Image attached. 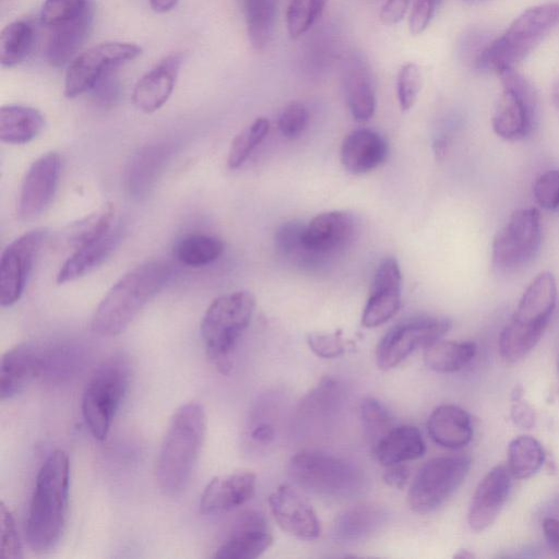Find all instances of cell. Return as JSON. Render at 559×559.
<instances>
[{
	"mask_svg": "<svg viewBox=\"0 0 559 559\" xmlns=\"http://www.w3.org/2000/svg\"><path fill=\"white\" fill-rule=\"evenodd\" d=\"M68 455L55 450L40 466L28 509L25 534L34 551L53 548L64 530L69 502Z\"/></svg>",
	"mask_w": 559,
	"mask_h": 559,
	"instance_id": "cell-1",
	"label": "cell"
},
{
	"mask_svg": "<svg viewBox=\"0 0 559 559\" xmlns=\"http://www.w3.org/2000/svg\"><path fill=\"white\" fill-rule=\"evenodd\" d=\"M205 409L198 402L182 404L168 424L158 453L156 478L167 496H178L188 486L206 433Z\"/></svg>",
	"mask_w": 559,
	"mask_h": 559,
	"instance_id": "cell-2",
	"label": "cell"
},
{
	"mask_svg": "<svg viewBox=\"0 0 559 559\" xmlns=\"http://www.w3.org/2000/svg\"><path fill=\"white\" fill-rule=\"evenodd\" d=\"M171 276L173 269L162 261H147L127 272L97 306L92 330L103 336L122 333Z\"/></svg>",
	"mask_w": 559,
	"mask_h": 559,
	"instance_id": "cell-3",
	"label": "cell"
},
{
	"mask_svg": "<svg viewBox=\"0 0 559 559\" xmlns=\"http://www.w3.org/2000/svg\"><path fill=\"white\" fill-rule=\"evenodd\" d=\"M557 284L552 273H538L524 290L499 336V352L507 362L523 359L539 342L555 311Z\"/></svg>",
	"mask_w": 559,
	"mask_h": 559,
	"instance_id": "cell-4",
	"label": "cell"
},
{
	"mask_svg": "<svg viewBox=\"0 0 559 559\" xmlns=\"http://www.w3.org/2000/svg\"><path fill=\"white\" fill-rule=\"evenodd\" d=\"M254 308V296L239 290L214 299L202 317L200 332L207 358L223 374L233 368L234 350L250 324Z\"/></svg>",
	"mask_w": 559,
	"mask_h": 559,
	"instance_id": "cell-5",
	"label": "cell"
},
{
	"mask_svg": "<svg viewBox=\"0 0 559 559\" xmlns=\"http://www.w3.org/2000/svg\"><path fill=\"white\" fill-rule=\"evenodd\" d=\"M558 24V2L526 9L501 36L487 44L474 67L478 70H491L497 73L514 68Z\"/></svg>",
	"mask_w": 559,
	"mask_h": 559,
	"instance_id": "cell-6",
	"label": "cell"
},
{
	"mask_svg": "<svg viewBox=\"0 0 559 559\" xmlns=\"http://www.w3.org/2000/svg\"><path fill=\"white\" fill-rule=\"evenodd\" d=\"M130 381V365L123 355H115L99 365L82 395L84 421L97 440L108 436Z\"/></svg>",
	"mask_w": 559,
	"mask_h": 559,
	"instance_id": "cell-7",
	"label": "cell"
},
{
	"mask_svg": "<svg viewBox=\"0 0 559 559\" xmlns=\"http://www.w3.org/2000/svg\"><path fill=\"white\" fill-rule=\"evenodd\" d=\"M288 474L299 487L325 497L355 495L364 484L362 472L356 465L316 451H301L293 455Z\"/></svg>",
	"mask_w": 559,
	"mask_h": 559,
	"instance_id": "cell-8",
	"label": "cell"
},
{
	"mask_svg": "<svg viewBox=\"0 0 559 559\" xmlns=\"http://www.w3.org/2000/svg\"><path fill=\"white\" fill-rule=\"evenodd\" d=\"M540 243L542 224L538 210H515L492 240L493 269L502 274L523 270L537 257Z\"/></svg>",
	"mask_w": 559,
	"mask_h": 559,
	"instance_id": "cell-9",
	"label": "cell"
},
{
	"mask_svg": "<svg viewBox=\"0 0 559 559\" xmlns=\"http://www.w3.org/2000/svg\"><path fill=\"white\" fill-rule=\"evenodd\" d=\"M498 75L502 91L492 114V129L507 141L523 140L531 135L536 126V92L514 68L501 70Z\"/></svg>",
	"mask_w": 559,
	"mask_h": 559,
	"instance_id": "cell-10",
	"label": "cell"
},
{
	"mask_svg": "<svg viewBox=\"0 0 559 559\" xmlns=\"http://www.w3.org/2000/svg\"><path fill=\"white\" fill-rule=\"evenodd\" d=\"M471 459L448 455L429 460L412 481L407 502L417 513L426 514L444 503L461 486L468 474Z\"/></svg>",
	"mask_w": 559,
	"mask_h": 559,
	"instance_id": "cell-11",
	"label": "cell"
},
{
	"mask_svg": "<svg viewBox=\"0 0 559 559\" xmlns=\"http://www.w3.org/2000/svg\"><path fill=\"white\" fill-rule=\"evenodd\" d=\"M450 329L449 319L436 316H419L397 323L378 343V367L383 370L396 367L416 349L441 340Z\"/></svg>",
	"mask_w": 559,
	"mask_h": 559,
	"instance_id": "cell-12",
	"label": "cell"
},
{
	"mask_svg": "<svg viewBox=\"0 0 559 559\" xmlns=\"http://www.w3.org/2000/svg\"><path fill=\"white\" fill-rule=\"evenodd\" d=\"M142 48L133 43L106 41L78 55L68 66L64 78V95L74 98L91 91L106 73L120 64L134 60Z\"/></svg>",
	"mask_w": 559,
	"mask_h": 559,
	"instance_id": "cell-13",
	"label": "cell"
},
{
	"mask_svg": "<svg viewBox=\"0 0 559 559\" xmlns=\"http://www.w3.org/2000/svg\"><path fill=\"white\" fill-rule=\"evenodd\" d=\"M47 237V230H29L2 251L0 259V304L10 307L20 300L36 257Z\"/></svg>",
	"mask_w": 559,
	"mask_h": 559,
	"instance_id": "cell-14",
	"label": "cell"
},
{
	"mask_svg": "<svg viewBox=\"0 0 559 559\" xmlns=\"http://www.w3.org/2000/svg\"><path fill=\"white\" fill-rule=\"evenodd\" d=\"M61 158L55 152L39 156L27 169L23 179L17 214L23 221L39 216L50 205L59 181Z\"/></svg>",
	"mask_w": 559,
	"mask_h": 559,
	"instance_id": "cell-15",
	"label": "cell"
},
{
	"mask_svg": "<svg viewBox=\"0 0 559 559\" xmlns=\"http://www.w3.org/2000/svg\"><path fill=\"white\" fill-rule=\"evenodd\" d=\"M356 230L354 216L345 211H329L316 215L301 233L302 253L319 257L345 248Z\"/></svg>",
	"mask_w": 559,
	"mask_h": 559,
	"instance_id": "cell-16",
	"label": "cell"
},
{
	"mask_svg": "<svg viewBox=\"0 0 559 559\" xmlns=\"http://www.w3.org/2000/svg\"><path fill=\"white\" fill-rule=\"evenodd\" d=\"M273 543L266 521L260 512L248 510L234 522L215 549L216 559H254L265 552Z\"/></svg>",
	"mask_w": 559,
	"mask_h": 559,
	"instance_id": "cell-17",
	"label": "cell"
},
{
	"mask_svg": "<svg viewBox=\"0 0 559 559\" xmlns=\"http://www.w3.org/2000/svg\"><path fill=\"white\" fill-rule=\"evenodd\" d=\"M402 273L394 258H385L379 264L365 306L361 324L376 328L389 321L401 305Z\"/></svg>",
	"mask_w": 559,
	"mask_h": 559,
	"instance_id": "cell-18",
	"label": "cell"
},
{
	"mask_svg": "<svg viewBox=\"0 0 559 559\" xmlns=\"http://www.w3.org/2000/svg\"><path fill=\"white\" fill-rule=\"evenodd\" d=\"M44 344L27 342L15 345L1 357L0 399H12L33 380L41 378Z\"/></svg>",
	"mask_w": 559,
	"mask_h": 559,
	"instance_id": "cell-19",
	"label": "cell"
},
{
	"mask_svg": "<svg viewBox=\"0 0 559 559\" xmlns=\"http://www.w3.org/2000/svg\"><path fill=\"white\" fill-rule=\"evenodd\" d=\"M511 489V473L504 465L492 467L472 497L467 523L474 532L489 527L503 508Z\"/></svg>",
	"mask_w": 559,
	"mask_h": 559,
	"instance_id": "cell-20",
	"label": "cell"
},
{
	"mask_svg": "<svg viewBox=\"0 0 559 559\" xmlns=\"http://www.w3.org/2000/svg\"><path fill=\"white\" fill-rule=\"evenodd\" d=\"M269 506L276 523L288 534L304 539L320 535L317 513L290 486L277 487L269 497Z\"/></svg>",
	"mask_w": 559,
	"mask_h": 559,
	"instance_id": "cell-21",
	"label": "cell"
},
{
	"mask_svg": "<svg viewBox=\"0 0 559 559\" xmlns=\"http://www.w3.org/2000/svg\"><path fill=\"white\" fill-rule=\"evenodd\" d=\"M342 85L353 118L358 122L368 121L376 110V84L370 64L362 53L353 52L344 59Z\"/></svg>",
	"mask_w": 559,
	"mask_h": 559,
	"instance_id": "cell-22",
	"label": "cell"
},
{
	"mask_svg": "<svg viewBox=\"0 0 559 559\" xmlns=\"http://www.w3.org/2000/svg\"><path fill=\"white\" fill-rule=\"evenodd\" d=\"M183 60V53L171 52L141 76L132 93V102L139 110L151 114L166 104L175 88Z\"/></svg>",
	"mask_w": 559,
	"mask_h": 559,
	"instance_id": "cell-23",
	"label": "cell"
},
{
	"mask_svg": "<svg viewBox=\"0 0 559 559\" xmlns=\"http://www.w3.org/2000/svg\"><path fill=\"white\" fill-rule=\"evenodd\" d=\"M257 477L252 472L239 471L214 477L200 498V512L221 514L246 503L253 496Z\"/></svg>",
	"mask_w": 559,
	"mask_h": 559,
	"instance_id": "cell-24",
	"label": "cell"
},
{
	"mask_svg": "<svg viewBox=\"0 0 559 559\" xmlns=\"http://www.w3.org/2000/svg\"><path fill=\"white\" fill-rule=\"evenodd\" d=\"M388 144L376 131L357 129L348 133L341 147V162L352 174H365L388 157Z\"/></svg>",
	"mask_w": 559,
	"mask_h": 559,
	"instance_id": "cell-25",
	"label": "cell"
},
{
	"mask_svg": "<svg viewBox=\"0 0 559 559\" xmlns=\"http://www.w3.org/2000/svg\"><path fill=\"white\" fill-rule=\"evenodd\" d=\"M427 429L437 444L451 450L467 445L473 438L468 413L453 404L436 407L428 418Z\"/></svg>",
	"mask_w": 559,
	"mask_h": 559,
	"instance_id": "cell-26",
	"label": "cell"
},
{
	"mask_svg": "<svg viewBox=\"0 0 559 559\" xmlns=\"http://www.w3.org/2000/svg\"><path fill=\"white\" fill-rule=\"evenodd\" d=\"M93 5L82 15L63 25L50 28L46 59L51 67L69 66L88 36L93 22Z\"/></svg>",
	"mask_w": 559,
	"mask_h": 559,
	"instance_id": "cell-27",
	"label": "cell"
},
{
	"mask_svg": "<svg viewBox=\"0 0 559 559\" xmlns=\"http://www.w3.org/2000/svg\"><path fill=\"white\" fill-rule=\"evenodd\" d=\"M121 229L115 226L105 236L74 249L59 269L58 284L73 282L99 266L115 250L121 239Z\"/></svg>",
	"mask_w": 559,
	"mask_h": 559,
	"instance_id": "cell-28",
	"label": "cell"
},
{
	"mask_svg": "<svg viewBox=\"0 0 559 559\" xmlns=\"http://www.w3.org/2000/svg\"><path fill=\"white\" fill-rule=\"evenodd\" d=\"M425 451L420 430L409 425L394 426L373 447L377 460L384 466L417 460Z\"/></svg>",
	"mask_w": 559,
	"mask_h": 559,
	"instance_id": "cell-29",
	"label": "cell"
},
{
	"mask_svg": "<svg viewBox=\"0 0 559 559\" xmlns=\"http://www.w3.org/2000/svg\"><path fill=\"white\" fill-rule=\"evenodd\" d=\"M385 519L386 513L379 506L364 503L350 507L336 518L334 538L342 543L361 542L376 533Z\"/></svg>",
	"mask_w": 559,
	"mask_h": 559,
	"instance_id": "cell-30",
	"label": "cell"
},
{
	"mask_svg": "<svg viewBox=\"0 0 559 559\" xmlns=\"http://www.w3.org/2000/svg\"><path fill=\"white\" fill-rule=\"evenodd\" d=\"M45 128L43 114L28 106L5 105L0 109V140L8 144L33 141Z\"/></svg>",
	"mask_w": 559,
	"mask_h": 559,
	"instance_id": "cell-31",
	"label": "cell"
},
{
	"mask_svg": "<svg viewBox=\"0 0 559 559\" xmlns=\"http://www.w3.org/2000/svg\"><path fill=\"white\" fill-rule=\"evenodd\" d=\"M241 7L250 45L265 49L274 33L277 0H241Z\"/></svg>",
	"mask_w": 559,
	"mask_h": 559,
	"instance_id": "cell-32",
	"label": "cell"
},
{
	"mask_svg": "<svg viewBox=\"0 0 559 559\" xmlns=\"http://www.w3.org/2000/svg\"><path fill=\"white\" fill-rule=\"evenodd\" d=\"M476 350L473 342L439 340L425 348L424 361L433 371L455 372L474 358Z\"/></svg>",
	"mask_w": 559,
	"mask_h": 559,
	"instance_id": "cell-33",
	"label": "cell"
},
{
	"mask_svg": "<svg viewBox=\"0 0 559 559\" xmlns=\"http://www.w3.org/2000/svg\"><path fill=\"white\" fill-rule=\"evenodd\" d=\"M35 35L33 25L25 20L8 24L0 34L1 67L12 68L21 63L32 51Z\"/></svg>",
	"mask_w": 559,
	"mask_h": 559,
	"instance_id": "cell-34",
	"label": "cell"
},
{
	"mask_svg": "<svg viewBox=\"0 0 559 559\" xmlns=\"http://www.w3.org/2000/svg\"><path fill=\"white\" fill-rule=\"evenodd\" d=\"M84 360L82 348L70 343L44 344V370L41 378L62 381L75 374Z\"/></svg>",
	"mask_w": 559,
	"mask_h": 559,
	"instance_id": "cell-35",
	"label": "cell"
},
{
	"mask_svg": "<svg viewBox=\"0 0 559 559\" xmlns=\"http://www.w3.org/2000/svg\"><path fill=\"white\" fill-rule=\"evenodd\" d=\"M223 250L224 245L218 238L204 234H190L176 242L174 255L183 265L200 267L217 260Z\"/></svg>",
	"mask_w": 559,
	"mask_h": 559,
	"instance_id": "cell-36",
	"label": "cell"
},
{
	"mask_svg": "<svg viewBox=\"0 0 559 559\" xmlns=\"http://www.w3.org/2000/svg\"><path fill=\"white\" fill-rule=\"evenodd\" d=\"M115 206H103L69 225L66 231L67 242L74 249L82 247L108 234L115 226Z\"/></svg>",
	"mask_w": 559,
	"mask_h": 559,
	"instance_id": "cell-37",
	"label": "cell"
},
{
	"mask_svg": "<svg viewBox=\"0 0 559 559\" xmlns=\"http://www.w3.org/2000/svg\"><path fill=\"white\" fill-rule=\"evenodd\" d=\"M545 453L538 440L531 436H519L508 447V468L511 475L525 479L538 472Z\"/></svg>",
	"mask_w": 559,
	"mask_h": 559,
	"instance_id": "cell-38",
	"label": "cell"
},
{
	"mask_svg": "<svg viewBox=\"0 0 559 559\" xmlns=\"http://www.w3.org/2000/svg\"><path fill=\"white\" fill-rule=\"evenodd\" d=\"M270 130V121L259 117L242 129L231 141L227 164L230 169L240 167L252 151L264 140Z\"/></svg>",
	"mask_w": 559,
	"mask_h": 559,
	"instance_id": "cell-39",
	"label": "cell"
},
{
	"mask_svg": "<svg viewBox=\"0 0 559 559\" xmlns=\"http://www.w3.org/2000/svg\"><path fill=\"white\" fill-rule=\"evenodd\" d=\"M326 0H289L286 8V28L290 38L307 33L324 11Z\"/></svg>",
	"mask_w": 559,
	"mask_h": 559,
	"instance_id": "cell-40",
	"label": "cell"
},
{
	"mask_svg": "<svg viewBox=\"0 0 559 559\" xmlns=\"http://www.w3.org/2000/svg\"><path fill=\"white\" fill-rule=\"evenodd\" d=\"M359 414L365 432L373 447L395 426L390 411L374 397L368 396L360 402Z\"/></svg>",
	"mask_w": 559,
	"mask_h": 559,
	"instance_id": "cell-41",
	"label": "cell"
},
{
	"mask_svg": "<svg viewBox=\"0 0 559 559\" xmlns=\"http://www.w3.org/2000/svg\"><path fill=\"white\" fill-rule=\"evenodd\" d=\"M91 7L88 0H45L40 21L45 26L53 28L75 20Z\"/></svg>",
	"mask_w": 559,
	"mask_h": 559,
	"instance_id": "cell-42",
	"label": "cell"
},
{
	"mask_svg": "<svg viewBox=\"0 0 559 559\" xmlns=\"http://www.w3.org/2000/svg\"><path fill=\"white\" fill-rule=\"evenodd\" d=\"M421 73L414 62L404 63L396 75V96L403 111L409 110L417 100L421 88Z\"/></svg>",
	"mask_w": 559,
	"mask_h": 559,
	"instance_id": "cell-43",
	"label": "cell"
},
{
	"mask_svg": "<svg viewBox=\"0 0 559 559\" xmlns=\"http://www.w3.org/2000/svg\"><path fill=\"white\" fill-rule=\"evenodd\" d=\"M1 523V557L17 559L22 557V545L16 527L15 519L3 501L0 503Z\"/></svg>",
	"mask_w": 559,
	"mask_h": 559,
	"instance_id": "cell-44",
	"label": "cell"
},
{
	"mask_svg": "<svg viewBox=\"0 0 559 559\" xmlns=\"http://www.w3.org/2000/svg\"><path fill=\"white\" fill-rule=\"evenodd\" d=\"M309 114L306 106L299 102H292L284 107L278 117V129L287 139L298 138L306 129Z\"/></svg>",
	"mask_w": 559,
	"mask_h": 559,
	"instance_id": "cell-45",
	"label": "cell"
},
{
	"mask_svg": "<svg viewBox=\"0 0 559 559\" xmlns=\"http://www.w3.org/2000/svg\"><path fill=\"white\" fill-rule=\"evenodd\" d=\"M533 194L543 209L559 211V169L542 174L534 183Z\"/></svg>",
	"mask_w": 559,
	"mask_h": 559,
	"instance_id": "cell-46",
	"label": "cell"
},
{
	"mask_svg": "<svg viewBox=\"0 0 559 559\" xmlns=\"http://www.w3.org/2000/svg\"><path fill=\"white\" fill-rule=\"evenodd\" d=\"M310 349L321 358H335L345 353L349 342L341 330L331 333H311L307 337Z\"/></svg>",
	"mask_w": 559,
	"mask_h": 559,
	"instance_id": "cell-47",
	"label": "cell"
},
{
	"mask_svg": "<svg viewBox=\"0 0 559 559\" xmlns=\"http://www.w3.org/2000/svg\"><path fill=\"white\" fill-rule=\"evenodd\" d=\"M443 0H413L408 29L413 36L426 31Z\"/></svg>",
	"mask_w": 559,
	"mask_h": 559,
	"instance_id": "cell-48",
	"label": "cell"
},
{
	"mask_svg": "<svg viewBox=\"0 0 559 559\" xmlns=\"http://www.w3.org/2000/svg\"><path fill=\"white\" fill-rule=\"evenodd\" d=\"M302 229L304 226L295 222L282 225L275 236L277 249L286 255L300 252Z\"/></svg>",
	"mask_w": 559,
	"mask_h": 559,
	"instance_id": "cell-49",
	"label": "cell"
},
{
	"mask_svg": "<svg viewBox=\"0 0 559 559\" xmlns=\"http://www.w3.org/2000/svg\"><path fill=\"white\" fill-rule=\"evenodd\" d=\"M94 98L103 105H112L120 96V82L115 70L102 76L92 87Z\"/></svg>",
	"mask_w": 559,
	"mask_h": 559,
	"instance_id": "cell-50",
	"label": "cell"
},
{
	"mask_svg": "<svg viewBox=\"0 0 559 559\" xmlns=\"http://www.w3.org/2000/svg\"><path fill=\"white\" fill-rule=\"evenodd\" d=\"M411 0H385L380 8L379 20L386 26L402 22L407 13Z\"/></svg>",
	"mask_w": 559,
	"mask_h": 559,
	"instance_id": "cell-51",
	"label": "cell"
},
{
	"mask_svg": "<svg viewBox=\"0 0 559 559\" xmlns=\"http://www.w3.org/2000/svg\"><path fill=\"white\" fill-rule=\"evenodd\" d=\"M382 478L386 485L396 489H403L409 478L408 467L403 463L388 465Z\"/></svg>",
	"mask_w": 559,
	"mask_h": 559,
	"instance_id": "cell-52",
	"label": "cell"
},
{
	"mask_svg": "<svg viewBox=\"0 0 559 559\" xmlns=\"http://www.w3.org/2000/svg\"><path fill=\"white\" fill-rule=\"evenodd\" d=\"M511 418L522 428H531L535 421L533 409L525 403L516 401L511 408Z\"/></svg>",
	"mask_w": 559,
	"mask_h": 559,
	"instance_id": "cell-53",
	"label": "cell"
},
{
	"mask_svg": "<svg viewBox=\"0 0 559 559\" xmlns=\"http://www.w3.org/2000/svg\"><path fill=\"white\" fill-rule=\"evenodd\" d=\"M542 527L548 546L559 556V519L545 518Z\"/></svg>",
	"mask_w": 559,
	"mask_h": 559,
	"instance_id": "cell-54",
	"label": "cell"
},
{
	"mask_svg": "<svg viewBox=\"0 0 559 559\" xmlns=\"http://www.w3.org/2000/svg\"><path fill=\"white\" fill-rule=\"evenodd\" d=\"M250 438L258 443H269L275 437V431L269 423H257L249 431Z\"/></svg>",
	"mask_w": 559,
	"mask_h": 559,
	"instance_id": "cell-55",
	"label": "cell"
},
{
	"mask_svg": "<svg viewBox=\"0 0 559 559\" xmlns=\"http://www.w3.org/2000/svg\"><path fill=\"white\" fill-rule=\"evenodd\" d=\"M179 0H148L151 9L156 13H166L174 10Z\"/></svg>",
	"mask_w": 559,
	"mask_h": 559,
	"instance_id": "cell-56",
	"label": "cell"
},
{
	"mask_svg": "<svg viewBox=\"0 0 559 559\" xmlns=\"http://www.w3.org/2000/svg\"><path fill=\"white\" fill-rule=\"evenodd\" d=\"M433 151L438 158H442L447 151V141L444 139H438L433 143Z\"/></svg>",
	"mask_w": 559,
	"mask_h": 559,
	"instance_id": "cell-57",
	"label": "cell"
},
{
	"mask_svg": "<svg viewBox=\"0 0 559 559\" xmlns=\"http://www.w3.org/2000/svg\"><path fill=\"white\" fill-rule=\"evenodd\" d=\"M552 100H554V104L555 106L557 107V109L559 110V81L558 83L555 85L554 87V91H552Z\"/></svg>",
	"mask_w": 559,
	"mask_h": 559,
	"instance_id": "cell-58",
	"label": "cell"
},
{
	"mask_svg": "<svg viewBox=\"0 0 559 559\" xmlns=\"http://www.w3.org/2000/svg\"><path fill=\"white\" fill-rule=\"evenodd\" d=\"M474 555L466 549H461L454 555V558H472Z\"/></svg>",
	"mask_w": 559,
	"mask_h": 559,
	"instance_id": "cell-59",
	"label": "cell"
},
{
	"mask_svg": "<svg viewBox=\"0 0 559 559\" xmlns=\"http://www.w3.org/2000/svg\"><path fill=\"white\" fill-rule=\"evenodd\" d=\"M466 3H478V2H481V1H485V0H462Z\"/></svg>",
	"mask_w": 559,
	"mask_h": 559,
	"instance_id": "cell-60",
	"label": "cell"
},
{
	"mask_svg": "<svg viewBox=\"0 0 559 559\" xmlns=\"http://www.w3.org/2000/svg\"><path fill=\"white\" fill-rule=\"evenodd\" d=\"M558 370H559V359H558Z\"/></svg>",
	"mask_w": 559,
	"mask_h": 559,
	"instance_id": "cell-61",
	"label": "cell"
}]
</instances>
